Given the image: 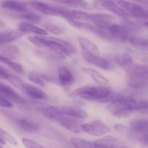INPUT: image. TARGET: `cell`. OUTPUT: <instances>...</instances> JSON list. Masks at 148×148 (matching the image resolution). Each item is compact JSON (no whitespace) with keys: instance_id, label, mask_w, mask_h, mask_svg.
Returning <instances> with one entry per match:
<instances>
[{"instance_id":"1","label":"cell","mask_w":148,"mask_h":148,"mask_svg":"<svg viewBox=\"0 0 148 148\" xmlns=\"http://www.w3.org/2000/svg\"><path fill=\"white\" fill-rule=\"evenodd\" d=\"M28 40L42 49H46L52 55L59 57H67L76 53V49L69 42L49 36H29Z\"/></svg>"},{"instance_id":"2","label":"cell","mask_w":148,"mask_h":148,"mask_svg":"<svg viewBox=\"0 0 148 148\" xmlns=\"http://www.w3.org/2000/svg\"><path fill=\"white\" fill-rule=\"evenodd\" d=\"M114 95L111 87L82 86L76 88L69 94V97H79L82 99L99 103H108Z\"/></svg>"},{"instance_id":"3","label":"cell","mask_w":148,"mask_h":148,"mask_svg":"<svg viewBox=\"0 0 148 148\" xmlns=\"http://www.w3.org/2000/svg\"><path fill=\"white\" fill-rule=\"evenodd\" d=\"M137 101L132 95L125 92H119L113 95L108 102V108L114 116L125 118L136 111Z\"/></svg>"},{"instance_id":"4","label":"cell","mask_w":148,"mask_h":148,"mask_svg":"<svg viewBox=\"0 0 148 148\" xmlns=\"http://www.w3.org/2000/svg\"><path fill=\"white\" fill-rule=\"evenodd\" d=\"M102 29L108 33L112 40L127 41L131 36L130 29L127 26L117 24L114 22L107 23Z\"/></svg>"},{"instance_id":"5","label":"cell","mask_w":148,"mask_h":148,"mask_svg":"<svg viewBox=\"0 0 148 148\" xmlns=\"http://www.w3.org/2000/svg\"><path fill=\"white\" fill-rule=\"evenodd\" d=\"M82 132L93 137H101L110 132L111 128L100 120H93L88 123L82 124Z\"/></svg>"},{"instance_id":"6","label":"cell","mask_w":148,"mask_h":148,"mask_svg":"<svg viewBox=\"0 0 148 148\" xmlns=\"http://www.w3.org/2000/svg\"><path fill=\"white\" fill-rule=\"evenodd\" d=\"M53 121L57 122L64 128L73 133L78 134V133H80L82 132V130H81L82 124L79 122V120L77 119L62 115V114H59H59H57Z\"/></svg>"},{"instance_id":"7","label":"cell","mask_w":148,"mask_h":148,"mask_svg":"<svg viewBox=\"0 0 148 148\" xmlns=\"http://www.w3.org/2000/svg\"><path fill=\"white\" fill-rule=\"evenodd\" d=\"M82 55L85 62L103 70L108 71L114 69V64L108 61V59L101 57V56H95V55L85 53V52H82Z\"/></svg>"},{"instance_id":"8","label":"cell","mask_w":148,"mask_h":148,"mask_svg":"<svg viewBox=\"0 0 148 148\" xmlns=\"http://www.w3.org/2000/svg\"><path fill=\"white\" fill-rule=\"evenodd\" d=\"M30 4L40 12L50 16H62L63 7H56L42 1H30Z\"/></svg>"},{"instance_id":"9","label":"cell","mask_w":148,"mask_h":148,"mask_svg":"<svg viewBox=\"0 0 148 148\" xmlns=\"http://www.w3.org/2000/svg\"><path fill=\"white\" fill-rule=\"evenodd\" d=\"M148 132V119H139L132 121L129 128L128 137L130 140L134 137Z\"/></svg>"},{"instance_id":"10","label":"cell","mask_w":148,"mask_h":148,"mask_svg":"<svg viewBox=\"0 0 148 148\" xmlns=\"http://www.w3.org/2000/svg\"><path fill=\"white\" fill-rule=\"evenodd\" d=\"M58 111L59 114L62 115L67 116L77 119H85L88 117L87 111L82 108L77 106H62L59 107Z\"/></svg>"},{"instance_id":"11","label":"cell","mask_w":148,"mask_h":148,"mask_svg":"<svg viewBox=\"0 0 148 148\" xmlns=\"http://www.w3.org/2000/svg\"><path fill=\"white\" fill-rule=\"evenodd\" d=\"M30 98L35 100H44L48 99V95L44 91L40 88L32 85L30 84L23 82L20 89Z\"/></svg>"},{"instance_id":"12","label":"cell","mask_w":148,"mask_h":148,"mask_svg":"<svg viewBox=\"0 0 148 148\" xmlns=\"http://www.w3.org/2000/svg\"><path fill=\"white\" fill-rule=\"evenodd\" d=\"M95 143L101 148H128L122 142L113 136H106L95 140Z\"/></svg>"},{"instance_id":"13","label":"cell","mask_w":148,"mask_h":148,"mask_svg":"<svg viewBox=\"0 0 148 148\" xmlns=\"http://www.w3.org/2000/svg\"><path fill=\"white\" fill-rule=\"evenodd\" d=\"M18 29L23 33H30L36 36H47L48 33L44 29L39 27L27 22H22L19 24Z\"/></svg>"},{"instance_id":"14","label":"cell","mask_w":148,"mask_h":148,"mask_svg":"<svg viewBox=\"0 0 148 148\" xmlns=\"http://www.w3.org/2000/svg\"><path fill=\"white\" fill-rule=\"evenodd\" d=\"M23 33L19 30H4L0 32V46H7L23 36Z\"/></svg>"},{"instance_id":"15","label":"cell","mask_w":148,"mask_h":148,"mask_svg":"<svg viewBox=\"0 0 148 148\" xmlns=\"http://www.w3.org/2000/svg\"><path fill=\"white\" fill-rule=\"evenodd\" d=\"M0 94L12 103L14 102L19 104L23 101V98L13 88L1 82H0Z\"/></svg>"},{"instance_id":"16","label":"cell","mask_w":148,"mask_h":148,"mask_svg":"<svg viewBox=\"0 0 148 148\" xmlns=\"http://www.w3.org/2000/svg\"><path fill=\"white\" fill-rule=\"evenodd\" d=\"M58 79L60 85L64 88L71 86L74 82V76L66 66H60L58 69Z\"/></svg>"},{"instance_id":"17","label":"cell","mask_w":148,"mask_h":148,"mask_svg":"<svg viewBox=\"0 0 148 148\" xmlns=\"http://www.w3.org/2000/svg\"><path fill=\"white\" fill-rule=\"evenodd\" d=\"M1 7L12 12L16 13V15L29 11L25 4L17 1H4L1 3Z\"/></svg>"},{"instance_id":"18","label":"cell","mask_w":148,"mask_h":148,"mask_svg":"<svg viewBox=\"0 0 148 148\" xmlns=\"http://www.w3.org/2000/svg\"><path fill=\"white\" fill-rule=\"evenodd\" d=\"M78 42L82 49V52L90 53L95 56H101V52L98 46L92 40L83 37L78 38Z\"/></svg>"},{"instance_id":"19","label":"cell","mask_w":148,"mask_h":148,"mask_svg":"<svg viewBox=\"0 0 148 148\" xmlns=\"http://www.w3.org/2000/svg\"><path fill=\"white\" fill-rule=\"evenodd\" d=\"M127 84L134 89H141L148 84V74L143 75H128Z\"/></svg>"},{"instance_id":"20","label":"cell","mask_w":148,"mask_h":148,"mask_svg":"<svg viewBox=\"0 0 148 148\" xmlns=\"http://www.w3.org/2000/svg\"><path fill=\"white\" fill-rule=\"evenodd\" d=\"M17 124L24 131L36 133L39 130V126L35 121L28 117H20L17 119Z\"/></svg>"},{"instance_id":"21","label":"cell","mask_w":148,"mask_h":148,"mask_svg":"<svg viewBox=\"0 0 148 148\" xmlns=\"http://www.w3.org/2000/svg\"><path fill=\"white\" fill-rule=\"evenodd\" d=\"M101 6L106 10H108L115 15L121 17H127L130 16V14L127 11L121 8L118 5L116 1H103L101 2Z\"/></svg>"},{"instance_id":"22","label":"cell","mask_w":148,"mask_h":148,"mask_svg":"<svg viewBox=\"0 0 148 148\" xmlns=\"http://www.w3.org/2000/svg\"><path fill=\"white\" fill-rule=\"evenodd\" d=\"M82 71L87 75L92 78L96 83L99 84L101 86H107L109 83V81L106 77L101 75L99 72L92 68L82 67Z\"/></svg>"},{"instance_id":"23","label":"cell","mask_w":148,"mask_h":148,"mask_svg":"<svg viewBox=\"0 0 148 148\" xmlns=\"http://www.w3.org/2000/svg\"><path fill=\"white\" fill-rule=\"evenodd\" d=\"M125 72L128 75H147L148 74V64H139L134 62Z\"/></svg>"},{"instance_id":"24","label":"cell","mask_w":148,"mask_h":148,"mask_svg":"<svg viewBox=\"0 0 148 148\" xmlns=\"http://www.w3.org/2000/svg\"><path fill=\"white\" fill-rule=\"evenodd\" d=\"M70 143L75 148H101L95 141L90 142L78 137H72Z\"/></svg>"},{"instance_id":"25","label":"cell","mask_w":148,"mask_h":148,"mask_svg":"<svg viewBox=\"0 0 148 148\" xmlns=\"http://www.w3.org/2000/svg\"><path fill=\"white\" fill-rule=\"evenodd\" d=\"M127 41L137 49L148 51V38L130 36Z\"/></svg>"},{"instance_id":"26","label":"cell","mask_w":148,"mask_h":148,"mask_svg":"<svg viewBox=\"0 0 148 148\" xmlns=\"http://www.w3.org/2000/svg\"><path fill=\"white\" fill-rule=\"evenodd\" d=\"M116 63L124 69V71L127 70L133 63H134V61H133L132 57L130 56V54L129 53H125L124 54H122L121 56H118V57L116 59Z\"/></svg>"},{"instance_id":"27","label":"cell","mask_w":148,"mask_h":148,"mask_svg":"<svg viewBox=\"0 0 148 148\" xmlns=\"http://www.w3.org/2000/svg\"><path fill=\"white\" fill-rule=\"evenodd\" d=\"M16 17H18L19 19H22V20H25L27 23L28 22H31V23H37L41 20V17L39 16L38 14H36V13L32 12L31 11H27L26 12L22 13V14H17L15 15Z\"/></svg>"},{"instance_id":"28","label":"cell","mask_w":148,"mask_h":148,"mask_svg":"<svg viewBox=\"0 0 148 148\" xmlns=\"http://www.w3.org/2000/svg\"><path fill=\"white\" fill-rule=\"evenodd\" d=\"M0 62H2V63L5 64L7 65L9 67L14 69L15 72H17V73L20 74V75H24L25 74V70L24 69H23V66H20L19 64L13 62L12 60H10V59H7V58H6L5 56H0Z\"/></svg>"},{"instance_id":"29","label":"cell","mask_w":148,"mask_h":148,"mask_svg":"<svg viewBox=\"0 0 148 148\" xmlns=\"http://www.w3.org/2000/svg\"><path fill=\"white\" fill-rule=\"evenodd\" d=\"M62 4L66 6H70L73 7H82L85 9H91L92 6L87 1H79V0H72V1H61Z\"/></svg>"},{"instance_id":"30","label":"cell","mask_w":148,"mask_h":148,"mask_svg":"<svg viewBox=\"0 0 148 148\" xmlns=\"http://www.w3.org/2000/svg\"><path fill=\"white\" fill-rule=\"evenodd\" d=\"M28 79L33 83L39 85V86H45L46 85V79L43 76L40 75L36 72H31L28 74Z\"/></svg>"},{"instance_id":"31","label":"cell","mask_w":148,"mask_h":148,"mask_svg":"<svg viewBox=\"0 0 148 148\" xmlns=\"http://www.w3.org/2000/svg\"><path fill=\"white\" fill-rule=\"evenodd\" d=\"M44 30L47 33H51L52 34L56 35V36H60L64 32V29L63 27H60L59 25H56L54 24H47L45 25Z\"/></svg>"},{"instance_id":"32","label":"cell","mask_w":148,"mask_h":148,"mask_svg":"<svg viewBox=\"0 0 148 148\" xmlns=\"http://www.w3.org/2000/svg\"><path fill=\"white\" fill-rule=\"evenodd\" d=\"M130 16H132L134 18L148 20V10L143 7V6H141L140 9L130 13Z\"/></svg>"},{"instance_id":"33","label":"cell","mask_w":148,"mask_h":148,"mask_svg":"<svg viewBox=\"0 0 148 148\" xmlns=\"http://www.w3.org/2000/svg\"><path fill=\"white\" fill-rule=\"evenodd\" d=\"M0 137L5 141V143L7 142L8 143L13 145H16L17 144V140L14 139V137L10 133H9L8 132L3 130L1 127H0Z\"/></svg>"},{"instance_id":"34","label":"cell","mask_w":148,"mask_h":148,"mask_svg":"<svg viewBox=\"0 0 148 148\" xmlns=\"http://www.w3.org/2000/svg\"><path fill=\"white\" fill-rule=\"evenodd\" d=\"M131 141L138 143L143 147H148V132L134 137Z\"/></svg>"},{"instance_id":"35","label":"cell","mask_w":148,"mask_h":148,"mask_svg":"<svg viewBox=\"0 0 148 148\" xmlns=\"http://www.w3.org/2000/svg\"><path fill=\"white\" fill-rule=\"evenodd\" d=\"M142 114H148V101L147 100H142L137 101L136 105V111Z\"/></svg>"},{"instance_id":"36","label":"cell","mask_w":148,"mask_h":148,"mask_svg":"<svg viewBox=\"0 0 148 148\" xmlns=\"http://www.w3.org/2000/svg\"><path fill=\"white\" fill-rule=\"evenodd\" d=\"M22 142H23V145L26 148H46L42 146L41 145L37 143L36 142L27 138H23Z\"/></svg>"},{"instance_id":"37","label":"cell","mask_w":148,"mask_h":148,"mask_svg":"<svg viewBox=\"0 0 148 148\" xmlns=\"http://www.w3.org/2000/svg\"><path fill=\"white\" fill-rule=\"evenodd\" d=\"M0 106L4 108H12L13 103L0 94Z\"/></svg>"},{"instance_id":"38","label":"cell","mask_w":148,"mask_h":148,"mask_svg":"<svg viewBox=\"0 0 148 148\" xmlns=\"http://www.w3.org/2000/svg\"><path fill=\"white\" fill-rule=\"evenodd\" d=\"M12 75V74L9 72L7 69L0 66V79H6V80L9 81Z\"/></svg>"},{"instance_id":"39","label":"cell","mask_w":148,"mask_h":148,"mask_svg":"<svg viewBox=\"0 0 148 148\" xmlns=\"http://www.w3.org/2000/svg\"><path fill=\"white\" fill-rule=\"evenodd\" d=\"M114 127L116 131H119V132H125L127 131V130H129L128 127L123 125V124H115Z\"/></svg>"},{"instance_id":"40","label":"cell","mask_w":148,"mask_h":148,"mask_svg":"<svg viewBox=\"0 0 148 148\" xmlns=\"http://www.w3.org/2000/svg\"><path fill=\"white\" fill-rule=\"evenodd\" d=\"M0 145H5V141L0 137Z\"/></svg>"},{"instance_id":"41","label":"cell","mask_w":148,"mask_h":148,"mask_svg":"<svg viewBox=\"0 0 148 148\" xmlns=\"http://www.w3.org/2000/svg\"><path fill=\"white\" fill-rule=\"evenodd\" d=\"M142 3L144 4H146V5H148V1H142Z\"/></svg>"},{"instance_id":"42","label":"cell","mask_w":148,"mask_h":148,"mask_svg":"<svg viewBox=\"0 0 148 148\" xmlns=\"http://www.w3.org/2000/svg\"><path fill=\"white\" fill-rule=\"evenodd\" d=\"M145 26H146V27H147V28H148V21L145 22Z\"/></svg>"},{"instance_id":"43","label":"cell","mask_w":148,"mask_h":148,"mask_svg":"<svg viewBox=\"0 0 148 148\" xmlns=\"http://www.w3.org/2000/svg\"><path fill=\"white\" fill-rule=\"evenodd\" d=\"M0 148H4V147H2V146H1V145H0Z\"/></svg>"}]
</instances>
